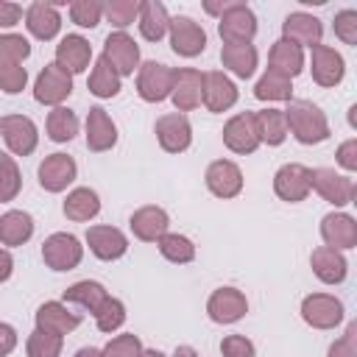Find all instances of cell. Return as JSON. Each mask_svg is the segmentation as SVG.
Instances as JSON below:
<instances>
[{
    "mask_svg": "<svg viewBox=\"0 0 357 357\" xmlns=\"http://www.w3.org/2000/svg\"><path fill=\"white\" fill-rule=\"evenodd\" d=\"M282 112L287 120V131L301 145H318L329 139V120L312 100H290V106Z\"/></svg>",
    "mask_w": 357,
    "mask_h": 357,
    "instance_id": "cell-1",
    "label": "cell"
},
{
    "mask_svg": "<svg viewBox=\"0 0 357 357\" xmlns=\"http://www.w3.org/2000/svg\"><path fill=\"white\" fill-rule=\"evenodd\" d=\"M70 95H73V75L67 70H61L56 61L45 64L42 73L36 75V81H33V98H36V103L56 109Z\"/></svg>",
    "mask_w": 357,
    "mask_h": 357,
    "instance_id": "cell-2",
    "label": "cell"
},
{
    "mask_svg": "<svg viewBox=\"0 0 357 357\" xmlns=\"http://www.w3.org/2000/svg\"><path fill=\"white\" fill-rule=\"evenodd\" d=\"M218 33H220L223 45H251V39L257 33L254 11L245 3L234 0V6L218 17Z\"/></svg>",
    "mask_w": 357,
    "mask_h": 357,
    "instance_id": "cell-3",
    "label": "cell"
},
{
    "mask_svg": "<svg viewBox=\"0 0 357 357\" xmlns=\"http://www.w3.org/2000/svg\"><path fill=\"white\" fill-rule=\"evenodd\" d=\"M42 259L50 271H73L84 259V245L75 234L56 231L42 243Z\"/></svg>",
    "mask_w": 357,
    "mask_h": 357,
    "instance_id": "cell-4",
    "label": "cell"
},
{
    "mask_svg": "<svg viewBox=\"0 0 357 357\" xmlns=\"http://www.w3.org/2000/svg\"><path fill=\"white\" fill-rule=\"evenodd\" d=\"M310 190H315L332 206H346L354 201V181L343 173H335V167L310 170Z\"/></svg>",
    "mask_w": 357,
    "mask_h": 357,
    "instance_id": "cell-5",
    "label": "cell"
},
{
    "mask_svg": "<svg viewBox=\"0 0 357 357\" xmlns=\"http://www.w3.org/2000/svg\"><path fill=\"white\" fill-rule=\"evenodd\" d=\"M173 89V70L162 61H142L137 70V95L145 103H162L170 98Z\"/></svg>",
    "mask_w": 357,
    "mask_h": 357,
    "instance_id": "cell-6",
    "label": "cell"
},
{
    "mask_svg": "<svg viewBox=\"0 0 357 357\" xmlns=\"http://www.w3.org/2000/svg\"><path fill=\"white\" fill-rule=\"evenodd\" d=\"M301 318L312 329H335L343 321V301L329 293H310L301 301Z\"/></svg>",
    "mask_w": 357,
    "mask_h": 357,
    "instance_id": "cell-7",
    "label": "cell"
},
{
    "mask_svg": "<svg viewBox=\"0 0 357 357\" xmlns=\"http://www.w3.org/2000/svg\"><path fill=\"white\" fill-rule=\"evenodd\" d=\"M0 137L6 139L8 151L14 156H28L36 151V142H39V131H36V123L25 114H6L0 117Z\"/></svg>",
    "mask_w": 357,
    "mask_h": 357,
    "instance_id": "cell-8",
    "label": "cell"
},
{
    "mask_svg": "<svg viewBox=\"0 0 357 357\" xmlns=\"http://www.w3.org/2000/svg\"><path fill=\"white\" fill-rule=\"evenodd\" d=\"M167 33H170V47H173L176 56L195 59L206 47V33L192 17H173Z\"/></svg>",
    "mask_w": 357,
    "mask_h": 357,
    "instance_id": "cell-9",
    "label": "cell"
},
{
    "mask_svg": "<svg viewBox=\"0 0 357 357\" xmlns=\"http://www.w3.org/2000/svg\"><path fill=\"white\" fill-rule=\"evenodd\" d=\"M103 59L114 67L120 78L134 75V70H139V45L126 31H114L103 42Z\"/></svg>",
    "mask_w": 357,
    "mask_h": 357,
    "instance_id": "cell-10",
    "label": "cell"
},
{
    "mask_svg": "<svg viewBox=\"0 0 357 357\" xmlns=\"http://www.w3.org/2000/svg\"><path fill=\"white\" fill-rule=\"evenodd\" d=\"M156 131V139H159V148L167 151V153H184L192 142V126L187 120V114L181 112H170V114H162L153 126Z\"/></svg>",
    "mask_w": 357,
    "mask_h": 357,
    "instance_id": "cell-11",
    "label": "cell"
},
{
    "mask_svg": "<svg viewBox=\"0 0 357 357\" xmlns=\"http://www.w3.org/2000/svg\"><path fill=\"white\" fill-rule=\"evenodd\" d=\"M204 98V73L192 70V67H178L173 70V89H170V100L176 106V112H192L201 106Z\"/></svg>",
    "mask_w": 357,
    "mask_h": 357,
    "instance_id": "cell-12",
    "label": "cell"
},
{
    "mask_svg": "<svg viewBox=\"0 0 357 357\" xmlns=\"http://www.w3.org/2000/svg\"><path fill=\"white\" fill-rule=\"evenodd\" d=\"M223 145L231 151V153H254L262 142L257 137V126H254V112H237L234 117L226 120L223 126Z\"/></svg>",
    "mask_w": 357,
    "mask_h": 357,
    "instance_id": "cell-13",
    "label": "cell"
},
{
    "mask_svg": "<svg viewBox=\"0 0 357 357\" xmlns=\"http://www.w3.org/2000/svg\"><path fill=\"white\" fill-rule=\"evenodd\" d=\"M310 70H312V81L318 86H337L346 75V61L335 47L315 45V47H310Z\"/></svg>",
    "mask_w": 357,
    "mask_h": 357,
    "instance_id": "cell-14",
    "label": "cell"
},
{
    "mask_svg": "<svg viewBox=\"0 0 357 357\" xmlns=\"http://www.w3.org/2000/svg\"><path fill=\"white\" fill-rule=\"evenodd\" d=\"M206 190L218 198H237L243 192V170L231 159H215L209 162L204 173Z\"/></svg>",
    "mask_w": 357,
    "mask_h": 357,
    "instance_id": "cell-15",
    "label": "cell"
},
{
    "mask_svg": "<svg viewBox=\"0 0 357 357\" xmlns=\"http://www.w3.org/2000/svg\"><path fill=\"white\" fill-rule=\"evenodd\" d=\"M273 192L287 201V204H298L310 195V167L298 165V162H287L273 173Z\"/></svg>",
    "mask_w": 357,
    "mask_h": 357,
    "instance_id": "cell-16",
    "label": "cell"
},
{
    "mask_svg": "<svg viewBox=\"0 0 357 357\" xmlns=\"http://www.w3.org/2000/svg\"><path fill=\"white\" fill-rule=\"evenodd\" d=\"M245 312H248V301L245 293L237 287H218L206 301V315L215 324H237Z\"/></svg>",
    "mask_w": 357,
    "mask_h": 357,
    "instance_id": "cell-17",
    "label": "cell"
},
{
    "mask_svg": "<svg viewBox=\"0 0 357 357\" xmlns=\"http://www.w3.org/2000/svg\"><path fill=\"white\" fill-rule=\"evenodd\" d=\"M78 165L67 153H50L39 165V187L47 192H61L75 181Z\"/></svg>",
    "mask_w": 357,
    "mask_h": 357,
    "instance_id": "cell-18",
    "label": "cell"
},
{
    "mask_svg": "<svg viewBox=\"0 0 357 357\" xmlns=\"http://www.w3.org/2000/svg\"><path fill=\"white\" fill-rule=\"evenodd\" d=\"M321 237L326 248L349 251L357 245V220L346 212H329L321 218Z\"/></svg>",
    "mask_w": 357,
    "mask_h": 357,
    "instance_id": "cell-19",
    "label": "cell"
},
{
    "mask_svg": "<svg viewBox=\"0 0 357 357\" xmlns=\"http://www.w3.org/2000/svg\"><path fill=\"white\" fill-rule=\"evenodd\" d=\"M201 103L209 112H215V114L231 109L237 103V86H234V81L226 73H220V70L204 73V98H201Z\"/></svg>",
    "mask_w": 357,
    "mask_h": 357,
    "instance_id": "cell-20",
    "label": "cell"
},
{
    "mask_svg": "<svg viewBox=\"0 0 357 357\" xmlns=\"http://www.w3.org/2000/svg\"><path fill=\"white\" fill-rule=\"evenodd\" d=\"M86 245L103 262H114L128 251V240L117 226H89L86 229Z\"/></svg>",
    "mask_w": 357,
    "mask_h": 357,
    "instance_id": "cell-21",
    "label": "cell"
},
{
    "mask_svg": "<svg viewBox=\"0 0 357 357\" xmlns=\"http://www.w3.org/2000/svg\"><path fill=\"white\" fill-rule=\"evenodd\" d=\"M321 36H324V25L318 17L307 14V11H293L284 17L282 22V39L298 45V47H315L321 45Z\"/></svg>",
    "mask_w": 357,
    "mask_h": 357,
    "instance_id": "cell-22",
    "label": "cell"
},
{
    "mask_svg": "<svg viewBox=\"0 0 357 357\" xmlns=\"http://www.w3.org/2000/svg\"><path fill=\"white\" fill-rule=\"evenodd\" d=\"M128 226H131V231H134L137 240H142V243H159V237L167 234L170 218H167V212H165L162 206L148 204V206L134 209Z\"/></svg>",
    "mask_w": 357,
    "mask_h": 357,
    "instance_id": "cell-23",
    "label": "cell"
},
{
    "mask_svg": "<svg viewBox=\"0 0 357 357\" xmlns=\"http://www.w3.org/2000/svg\"><path fill=\"white\" fill-rule=\"evenodd\" d=\"M81 324V315L78 312H70L64 301H45L39 310H36V329L47 332V335H70L75 332Z\"/></svg>",
    "mask_w": 357,
    "mask_h": 357,
    "instance_id": "cell-24",
    "label": "cell"
},
{
    "mask_svg": "<svg viewBox=\"0 0 357 357\" xmlns=\"http://www.w3.org/2000/svg\"><path fill=\"white\" fill-rule=\"evenodd\" d=\"M117 142V126L109 117V112L103 106H92L86 112V148L95 153L112 151Z\"/></svg>",
    "mask_w": 357,
    "mask_h": 357,
    "instance_id": "cell-25",
    "label": "cell"
},
{
    "mask_svg": "<svg viewBox=\"0 0 357 357\" xmlns=\"http://www.w3.org/2000/svg\"><path fill=\"white\" fill-rule=\"evenodd\" d=\"M92 61V45L81 36V33H67L59 45H56V64L61 70H67L70 75L84 73Z\"/></svg>",
    "mask_w": 357,
    "mask_h": 357,
    "instance_id": "cell-26",
    "label": "cell"
},
{
    "mask_svg": "<svg viewBox=\"0 0 357 357\" xmlns=\"http://www.w3.org/2000/svg\"><path fill=\"white\" fill-rule=\"evenodd\" d=\"M25 28L31 31V36H36L42 42L53 39L61 31V14H59L56 3H45V0L31 3L25 11Z\"/></svg>",
    "mask_w": 357,
    "mask_h": 357,
    "instance_id": "cell-27",
    "label": "cell"
},
{
    "mask_svg": "<svg viewBox=\"0 0 357 357\" xmlns=\"http://www.w3.org/2000/svg\"><path fill=\"white\" fill-rule=\"evenodd\" d=\"M310 268L324 284H340L349 273V262H346L343 251H335V248H326V245H318L310 254Z\"/></svg>",
    "mask_w": 357,
    "mask_h": 357,
    "instance_id": "cell-28",
    "label": "cell"
},
{
    "mask_svg": "<svg viewBox=\"0 0 357 357\" xmlns=\"http://www.w3.org/2000/svg\"><path fill=\"white\" fill-rule=\"evenodd\" d=\"M268 70H273V73H282L284 78H296L301 70H304V50L298 47V45H293V42H287V39H276L273 45H271V50H268Z\"/></svg>",
    "mask_w": 357,
    "mask_h": 357,
    "instance_id": "cell-29",
    "label": "cell"
},
{
    "mask_svg": "<svg viewBox=\"0 0 357 357\" xmlns=\"http://www.w3.org/2000/svg\"><path fill=\"white\" fill-rule=\"evenodd\" d=\"M33 237V218L25 209H8L0 215V245H25Z\"/></svg>",
    "mask_w": 357,
    "mask_h": 357,
    "instance_id": "cell-30",
    "label": "cell"
},
{
    "mask_svg": "<svg viewBox=\"0 0 357 357\" xmlns=\"http://www.w3.org/2000/svg\"><path fill=\"white\" fill-rule=\"evenodd\" d=\"M61 212L73 223H86L100 212V198L92 187H75L73 192H67V198L61 204Z\"/></svg>",
    "mask_w": 357,
    "mask_h": 357,
    "instance_id": "cell-31",
    "label": "cell"
},
{
    "mask_svg": "<svg viewBox=\"0 0 357 357\" xmlns=\"http://www.w3.org/2000/svg\"><path fill=\"white\" fill-rule=\"evenodd\" d=\"M137 25H139L142 39L159 42L167 33V28H170V14H167V8L159 0H145V3H139Z\"/></svg>",
    "mask_w": 357,
    "mask_h": 357,
    "instance_id": "cell-32",
    "label": "cell"
},
{
    "mask_svg": "<svg viewBox=\"0 0 357 357\" xmlns=\"http://www.w3.org/2000/svg\"><path fill=\"white\" fill-rule=\"evenodd\" d=\"M220 61L223 67L237 75V78H251L259 61V53L254 45H223L220 47Z\"/></svg>",
    "mask_w": 357,
    "mask_h": 357,
    "instance_id": "cell-33",
    "label": "cell"
},
{
    "mask_svg": "<svg viewBox=\"0 0 357 357\" xmlns=\"http://www.w3.org/2000/svg\"><path fill=\"white\" fill-rule=\"evenodd\" d=\"M106 298H109L106 287L100 282H95V279H81V282H75V284H70L64 290V304H75V307H81V310H86L92 315Z\"/></svg>",
    "mask_w": 357,
    "mask_h": 357,
    "instance_id": "cell-34",
    "label": "cell"
},
{
    "mask_svg": "<svg viewBox=\"0 0 357 357\" xmlns=\"http://www.w3.org/2000/svg\"><path fill=\"white\" fill-rule=\"evenodd\" d=\"M254 126H257V137L265 145H282L287 137V120L282 109H262L254 114Z\"/></svg>",
    "mask_w": 357,
    "mask_h": 357,
    "instance_id": "cell-35",
    "label": "cell"
},
{
    "mask_svg": "<svg viewBox=\"0 0 357 357\" xmlns=\"http://www.w3.org/2000/svg\"><path fill=\"white\" fill-rule=\"evenodd\" d=\"M86 89L95 95V98H114L120 95V75L114 73V67L100 56L89 73V81H86Z\"/></svg>",
    "mask_w": 357,
    "mask_h": 357,
    "instance_id": "cell-36",
    "label": "cell"
},
{
    "mask_svg": "<svg viewBox=\"0 0 357 357\" xmlns=\"http://www.w3.org/2000/svg\"><path fill=\"white\" fill-rule=\"evenodd\" d=\"M254 98L257 100H293V84L282 73L265 70L254 86Z\"/></svg>",
    "mask_w": 357,
    "mask_h": 357,
    "instance_id": "cell-37",
    "label": "cell"
},
{
    "mask_svg": "<svg viewBox=\"0 0 357 357\" xmlns=\"http://www.w3.org/2000/svg\"><path fill=\"white\" fill-rule=\"evenodd\" d=\"M45 128H47V137H50L53 142H70V139L78 134V117H75L73 109L56 106V109L47 114Z\"/></svg>",
    "mask_w": 357,
    "mask_h": 357,
    "instance_id": "cell-38",
    "label": "cell"
},
{
    "mask_svg": "<svg viewBox=\"0 0 357 357\" xmlns=\"http://www.w3.org/2000/svg\"><path fill=\"white\" fill-rule=\"evenodd\" d=\"M159 254L167 259V262H176V265H187V262H192L195 259V245H192V240L190 237H184V234H165V237H159Z\"/></svg>",
    "mask_w": 357,
    "mask_h": 357,
    "instance_id": "cell-39",
    "label": "cell"
},
{
    "mask_svg": "<svg viewBox=\"0 0 357 357\" xmlns=\"http://www.w3.org/2000/svg\"><path fill=\"white\" fill-rule=\"evenodd\" d=\"M31 56V42L22 33H0V70L17 67Z\"/></svg>",
    "mask_w": 357,
    "mask_h": 357,
    "instance_id": "cell-40",
    "label": "cell"
},
{
    "mask_svg": "<svg viewBox=\"0 0 357 357\" xmlns=\"http://www.w3.org/2000/svg\"><path fill=\"white\" fill-rule=\"evenodd\" d=\"M20 187H22V176H20V167H17L14 156L0 151V204L14 201L20 195Z\"/></svg>",
    "mask_w": 357,
    "mask_h": 357,
    "instance_id": "cell-41",
    "label": "cell"
},
{
    "mask_svg": "<svg viewBox=\"0 0 357 357\" xmlns=\"http://www.w3.org/2000/svg\"><path fill=\"white\" fill-rule=\"evenodd\" d=\"M126 324V304L114 296H109L98 310H95V326L100 332H114Z\"/></svg>",
    "mask_w": 357,
    "mask_h": 357,
    "instance_id": "cell-42",
    "label": "cell"
},
{
    "mask_svg": "<svg viewBox=\"0 0 357 357\" xmlns=\"http://www.w3.org/2000/svg\"><path fill=\"white\" fill-rule=\"evenodd\" d=\"M137 14H139V3L137 0H112V3H103V17L117 31H126L137 20Z\"/></svg>",
    "mask_w": 357,
    "mask_h": 357,
    "instance_id": "cell-43",
    "label": "cell"
},
{
    "mask_svg": "<svg viewBox=\"0 0 357 357\" xmlns=\"http://www.w3.org/2000/svg\"><path fill=\"white\" fill-rule=\"evenodd\" d=\"M25 354L28 357H61V337L59 335H47L42 329H33L28 335Z\"/></svg>",
    "mask_w": 357,
    "mask_h": 357,
    "instance_id": "cell-44",
    "label": "cell"
},
{
    "mask_svg": "<svg viewBox=\"0 0 357 357\" xmlns=\"http://www.w3.org/2000/svg\"><path fill=\"white\" fill-rule=\"evenodd\" d=\"M100 17H103V3H98V0L70 3V20L78 28H95V25H100Z\"/></svg>",
    "mask_w": 357,
    "mask_h": 357,
    "instance_id": "cell-45",
    "label": "cell"
},
{
    "mask_svg": "<svg viewBox=\"0 0 357 357\" xmlns=\"http://www.w3.org/2000/svg\"><path fill=\"white\" fill-rule=\"evenodd\" d=\"M142 354V340L134 332L117 335L103 346V357H139Z\"/></svg>",
    "mask_w": 357,
    "mask_h": 357,
    "instance_id": "cell-46",
    "label": "cell"
},
{
    "mask_svg": "<svg viewBox=\"0 0 357 357\" xmlns=\"http://www.w3.org/2000/svg\"><path fill=\"white\" fill-rule=\"evenodd\" d=\"M335 36L343 45H357V11L343 8L335 14Z\"/></svg>",
    "mask_w": 357,
    "mask_h": 357,
    "instance_id": "cell-47",
    "label": "cell"
},
{
    "mask_svg": "<svg viewBox=\"0 0 357 357\" xmlns=\"http://www.w3.org/2000/svg\"><path fill=\"white\" fill-rule=\"evenodd\" d=\"M326 357H357V324L351 321L346 326V332L329 346Z\"/></svg>",
    "mask_w": 357,
    "mask_h": 357,
    "instance_id": "cell-48",
    "label": "cell"
},
{
    "mask_svg": "<svg viewBox=\"0 0 357 357\" xmlns=\"http://www.w3.org/2000/svg\"><path fill=\"white\" fill-rule=\"evenodd\" d=\"M220 354L223 357H257V349L245 335H226L220 340Z\"/></svg>",
    "mask_w": 357,
    "mask_h": 357,
    "instance_id": "cell-49",
    "label": "cell"
},
{
    "mask_svg": "<svg viewBox=\"0 0 357 357\" xmlns=\"http://www.w3.org/2000/svg\"><path fill=\"white\" fill-rule=\"evenodd\" d=\"M25 84H28V70H25L22 64L0 70V89H3L6 95H17V92H22Z\"/></svg>",
    "mask_w": 357,
    "mask_h": 357,
    "instance_id": "cell-50",
    "label": "cell"
},
{
    "mask_svg": "<svg viewBox=\"0 0 357 357\" xmlns=\"http://www.w3.org/2000/svg\"><path fill=\"white\" fill-rule=\"evenodd\" d=\"M337 165L343 170H357V139H346L340 148H337Z\"/></svg>",
    "mask_w": 357,
    "mask_h": 357,
    "instance_id": "cell-51",
    "label": "cell"
},
{
    "mask_svg": "<svg viewBox=\"0 0 357 357\" xmlns=\"http://www.w3.org/2000/svg\"><path fill=\"white\" fill-rule=\"evenodd\" d=\"M22 20V8L17 3H8V0H0V28H11Z\"/></svg>",
    "mask_w": 357,
    "mask_h": 357,
    "instance_id": "cell-52",
    "label": "cell"
},
{
    "mask_svg": "<svg viewBox=\"0 0 357 357\" xmlns=\"http://www.w3.org/2000/svg\"><path fill=\"white\" fill-rule=\"evenodd\" d=\"M14 346H17V332H14V326L0 324V357L11 354V351H14Z\"/></svg>",
    "mask_w": 357,
    "mask_h": 357,
    "instance_id": "cell-53",
    "label": "cell"
},
{
    "mask_svg": "<svg viewBox=\"0 0 357 357\" xmlns=\"http://www.w3.org/2000/svg\"><path fill=\"white\" fill-rule=\"evenodd\" d=\"M11 273H14V259H11V254L6 248H0V284L8 282Z\"/></svg>",
    "mask_w": 357,
    "mask_h": 357,
    "instance_id": "cell-54",
    "label": "cell"
},
{
    "mask_svg": "<svg viewBox=\"0 0 357 357\" xmlns=\"http://www.w3.org/2000/svg\"><path fill=\"white\" fill-rule=\"evenodd\" d=\"M234 6V0H223V3H204V11L206 14H215V17H220L223 11H229Z\"/></svg>",
    "mask_w": 357,
    "mask_h": 357,
    "instance_id": "cell-55",
    "label": "cell"
},
{
    "mask_svg": "<svg viewBox=\"0 0 357 357\" xmlns=\"http://www.w3.org/2000/svg\"><path fill=\"white\" fill-rule=\"evenodd\" d=\"M75 357H103V349H95V346H84L75 351Z\"/></svg>",
    "mask_w": 357,
    "mask_h": 357,
    "instance_id": "cell-56",
    "label": "cell"
},
{
    "mask_svg": "<svg viewBox=\"0 0 357 357\" xmlns=\"http://www.w3.org/2000/svg\"><path fill=\"white\" fill-rule=\"evenodd\" d=\"M173 357H198V351H195L192 346H178V349L173 351Z\"/></svg>",
    "mask_w": 357,
    "mask_h": 357,
    "instance_id": "cell-57",
    "label": "cell"
},
{
    "mask_svg": "<svg viewBox=\"0 0 357 357\" xmlns=\"http://www.w3.org/2000/svg\"><path fill=\"white\" fill-rule=\"evenodd\" d=\"M139 357H167V354H162L159 349H142V354Z\"/></svg>",
    "mask_w": 357,
    "mask_h": 357,
    "instance_id": "cell-58",
    "label": "cell"
}]
</instances>
